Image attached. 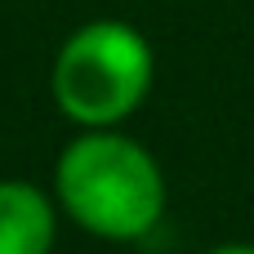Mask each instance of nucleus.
<instances>
[{"instance_id":"2","label":"nucleus","mask_w":254,"mask_h":254,"mask_svg":"<svg viewBox=\"0 0 254 254\" xmlns=\"http://www.w3.org/2000/svg\"><path fill=\"white\" fill-rule=\"evenodd\" d=\"M156 58L138 27L121 18H94L76 27L49 71L58 112L80 129H107L129 121L152 94Z\"/></svg>"},{"instance_id":"3","label":"nucleus","mask_w":254,"mask_h":254,"mask_svg":"<svg viewBox=\"0 0 254 254\" xmlns=\"http://www.w3.org/2000/svg\"><path fill=\"white\" fill-rule=\"evenodd\" d=\"M58 241V201L54 192L0 179V254H54Z\"/></svg>"},{"instance_id":"4","label":"nucleus","mask_w":254,"mask_h":254,"mask_svg":"<svg viewBox=\"0 0 254 254\" xmlns=\"http://www.w3.org/2000/svg\"><path fill=\"white\" fill-rule=\"evenodd\" d=\"M210 254H254V246H219V250H210Z\"/></svg>"},{"instance_id":"1","label":"nucleus","mask_w":254,"mask_h":254,"mask_svg":"<svg viewBox=\"0 0 254 254\" xmlns=\"http://www.w3.org/2000/svg\"><path fill=\"white\" fill-rule=\"evenodd\" d=\"M54 201L98 241H143L165 214V174L156 156L116 125L80 129L58 152Z\"/></svg>"}]
</instances>
